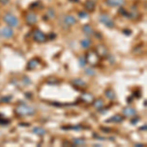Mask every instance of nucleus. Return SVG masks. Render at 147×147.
I'll return each mask as SVG.
<instances>
[{
  "label": "nucleus",
  "mask_w": 147,
  "mask_h": 147,
  "mask_svg": "<svg viewBox=\"0 0 147 147\" xmlns=\"http://www.w3.org/2000/svg\"><path fill=\"white\" fill-rule=\"evenodd\" d=\"M15 112L19 116H32L35 114L36 110H35L34 107H32V106L26 105V104H20L16 107Z\"/></svg>",
  "instance_id": "nucleus-1"
},
{
  "label": "nucleus",
  "mask_w": 147,
  "mask_h": 147,
  "mask_svg": "<svg viewBox=\"0 0 147 147\" xmlns=\"http://www.w3.org/2000/svg\"><path fill=\"white\" fill-rule=\"evenodd\" d=\"M3 21L6 23V25L8 26V27H11V28L17 27L19 25L18 18L11 13H6L5 15L3 16Z\"/></svg>",
  "instance_id": "nucleus-2"
},
{
  "label": "nucleus",
  "mask_w": 147,
  "mask_h": 147,
  "mask_svg": "<svg viewBox=\"0 0 147 147\" xmlns=\"http://www.w3.org/2000/svg\"><path fill=\"white\" fill-rule=\"evenodd\" d=\"M99 21H100L101 24H103L105 27H107L109 28H112L115 27V23H114L113 19L105 13L101 14V15L99 16Z\"/></svg>",
  "instance_id": "nucleus-3"
},
{
  "label": "nucleus",
  "mask_w": 147,
  "mask_h": 147,
  "mask_svg": "<svg viewBox=\"0 0 147 147\" xmlns=\"http://www.w3.org/2000/svg\"><path fill=\"white\" fill-rule=\"evenodd\" d=\"M86 62H88L91 66H95L99 62V56L96 52L90 51L88 52V54L86 55Z\"/></svg>",
  "instance_id": "nucleus-4"
},
{
  "label": "nucleus",
  "mask_w": 147,
  "mask_h": 147,
  "mask_svg": "<svg viewBox=\"0 0 147 147\" xmlns=\"http://www.w3.org/2000/svg\"><path fill=\"white\" fill-rule=\"evenodd\" d=\"M32 38L36 42H45L47 40V36L45 35V34H43V32H41V30H34V32H32Z\"/></svg>",
  "instance_id": "nucleus-5"
},
{
  "label": "nucleus",
  "mask_w": 147,
  "mask_h": 147,
  "mask_svg": "<svg viewBox=\"0 0 147 147\" xmlns=\"http://www.w3.org/2000/svg\"><path fill=\"white\" fill-rule=\"evenodd\" d=\"M14 35V30L11 27H3L0 28V36L4 38H10Z\"/></svg>",
  "instance_id": "nucleus-6"
},
{
  "label": "nucleus",
  "mask_w": 147,
  "mask_h": 147,
  "mask_svg": "<svg viewBox=\"0 0 147 147\" xmlns=\"http://www.w3.org/2000/svg\"><path fill=\"white\" fill-rule=\"evenodd\" d=\"M26 21H27L28 25L34 26L37 22V16L35 15L34 12H30V13H28L26 15Z\"/></svg>",
  "instance_id": "nucleus-7"
},
{
  "label": "nucleus",
  "mask_w": 147,
  "mask_h": 147,
  "mask_svg": "<svg viewBox=\"0 0 147 147\" xmlns=\"http://www.w3.org/2000/svg\"><path fill=\"white\" fill-rule=\"evenodd\" d=\"M123 115L127 118H134L136 116V110L131 107H125L123 109Z\"/></svg>",
  "instance_id": "nucleus-8"
},
{
  "label": "nucleus",
  "mask_w": 147,
  "mask_h": 147,
  "mask_svg": "<svg viewBox=\"0 0 147 147\" xmlns=\"http://www.w3.org/2000/svg\"><path fill=\"white\" fill-rule=\"evenodd\" d=\"M124 120H125L124 116L117 114V115H114L113 117H111L106 120V123H116V124H119V123H122Z\"/></svg>",
  "instance_id": "nucleus-9"
},
{
  "label": "nucleus",
  "mask_w": 147,
  "mask_h": 147,
  "mask_svg": "<svg viewBox=\"0 0 147 147\" xmlns=\"http://www.w3.org/2000/svg\"><path fill=\"white\" fill-rule=\"evenodd\" d=\"M63 22L66 26L71 27V26L75 25V24L77 23V20H76V18L73 17L72 15H66L63 19Z\"/></svg>",
  "instance_id": "nucleus-10"
},
{
  "label": "nucleus",
  "mask_w": 147,
  "mask_h": 147,
  "mask_svg": "<svg viewBox=\"0 0 147 147\" xmlns=\"http://www.w3.org/2000/svg\"><path fill=\"white\" fill-rule=\"evenodd\" d=\"M106 4L113 7H122L125 4V0H106Z\"/></svg>",
  "instance_id": "nucleus-11"
},
{
  "label": "nucleus",
  "mask_w": 147,
  "mask_h": 147,
  "mask_svg": "<svg viewBox=\"0 0 147 147\" xmlns=\"http://www.w3.org/2000/svg\"><path fill=\"white\" fill-rule=\"evenodd\" d=\"M80 99H82V101L86 102V103H91V102H93V95H92L91 93H89V92H84V93L82 94V96H80Z\"/></svg>",
  "instance_id": "nucleus-12"
},
{
  "label": "nucleus",
  "mask_w": 147,
  "mask_h": 147,
  "mask_svg": "<svg viewBox=\"0 0 147 147\" xmlns=\"http://www.w3.org/2000/svg\"><path fill=\"white\" fill-rule=\"evenodd\" d=\"M96 53L98 54V56H100V57H106L108 55V51H107V49H106V47L104 45H98V46H97Z\"/></svg>",
  "instance_id": "nucleus-13"
},
{
  "label": "nucleus",
  "mask_w": 147,
  "mask_h": 147,
  "mask_svg": "<svg viewBox=\"0 0 147 147\" xmlns=\"http://www.w3.org/2000/svg\"><path fill=\"white\" fill-rule=\"evenodd\" d=\"M93 106H94V108L96 109V110H98V111H101L102 109L104 108V102L102 99H96L95 101H93Z\"/></svg>",
  "instance_id": "nucleus-14"
},
{
  "label": "nucleus",
  "mask_w": 147,
  "mask_h": 147,
  "mask_svg": "<svg viewBox=\"0 0 147 147\" xmlns=\"http://www.w3.org/2000/svg\"><path fill=\"white\" fill-rule=\"evenodd\" d=\"M84 6H85V8H86V10H88V12H91L95 9V2H94L93 0H87V1L85 2Z\"/></svg>",
  "instance_id": "nucleus-15"
},
{
  "label": "nucleus",
  "mask_w": 147,
  "mask_h": 147,
  "mask_svg": "<svg viewBox=\"0 0 147 147\" xmlns=\"http://www.w3.org/2000/svg\"><path fill=\"white\" fill-rule=\"evenodd\" d=\"M72 84L74 85H77V86L80 87V88H84V87H86V84L80 79H75L72 80Z\"/></svg>",
  "instance_id": "nucleus-16"
},
{
  "label": "nucleus",
  "mask_w": 147,
  "mask_h": 147,
  "mask_svg": "<svg viewBox=\"0 0 147 147\" xmlns=\"http://www.w3.org/2000/svg\"><path fill=\"white\" fill-rule=\"evenodd\" d=\"M38 64H39V61L37 60V59H32V60H30V62L28 63V70H32V69L36 68Z\"/></svg>",
  "instance_id": "nucleus-17"
},
{
  "label": "nucleus",
  "mask_w": 147,
  "mask_h": 147,
  "mask_svg": "<svg viewBox=\"0 0 147 147\" xmlns=\"http://www.w3.org/2000/svg\"><path fill=\"white\" fill-rule=\"evenodd\" d=\"M32 132L37 134V136H44V134H46V130L40 127H34V129H32Z\"/></svg>",
  "instance_id": "nucleus-18"
},
{
  "label": "nucleus",
  "mask_w": 147,
  "mask_h": 147,
  "mask_svg": "<svg viewBox=\"0 0 147 147\" xmlns=\"http://www.w3.org/2000/svg\"><path fill=\"white\" fill-rule=\"evenodd\" d=\"M73 144L76 146H82L85 144V140L84 138H74L73 139Z\"/></svg>",
  "instance_id": "nucleus-19"
},
{
  "label": "nucleus",
  "mask_w": 147,
  "mask_h": 147,
  "mask_svg": "<svg viewBox=\"0 0 147 147\" xmlns=\"http://www.w3.org/2000/svg\"><path fill=\"white\" fill-rule=\"evenodd\" d=\"M82 30H84V32L86 35H91L92 34H93V30L91 28V27L90 26H88V25H85V26H84V28H82Z\"/></svg>",
  "instance_id": "nucleus-20"
},
{
  "label": "nucleus",
  "mask_w": 147,
  "mask_h": 147,
  "mask_svg": "<svg viewBox=\"0 0 147 147\" xmlns=\"http://www.w3.org/2000/svg\"><path fill=\"white\" fill-rule=\"evenodd\" d=\"M90 44H91V40L87 38V37L80 41V45H82V47H84V48H88L90 46Z\"/></svg>",
  "instance_id": "nucleus-21"
},
{
  "label": "nucleus",
  "mask_w": 147,
  "mask_h": 147,
  "mask_svg": "<svg viewBox=\"0 0 147 147\" xmlns=\"http://www.w3.org/2000/svg\"><path fill=\"white\" fill-rule=\"evenodd\" d=\"M105 96L107 97L108 99H110V100H112V99L115 98L116 94H115V92H114L113 89H107V90L105 91Z\"/></svg>",
  "instance_id": "nucleus-22"
},
{
  "label": "nucleus",
  "mask_w": 147,
  "mask_h": 147,
  "mask_svg": "<svg viewBox=\"0 0 147 147\" xmlns=\"http://www.w3.org/2000/svg\"><path fill=\"white\" fill-rule=\"evenodd\" d=\"M63 129H76V130H80L82 129H84V127H82V125H70V127H62Z\"/></svg>",
  "instance_id": "nucleus-23"
},
{
  "label": "nucleus",
  "mask_w": 147,
  "mask_h": 147,
  "mask_svg": "<svg viewBox=\"0 0 147 147\" xmlns=\"http://www.w3.org/2000/svg\"><path fill=\"white\" fill-rule=\"evenodd\" d=\"M12 96L10 95H7V96H3L0 98V102H3V103H8V102L11 101Z\"/></svg>",
  "instance_id": "nucleus-24"
},
{
  "label": "nucleus",
  "mask_w": 147,
  "mask_h": 147,
  "mask_svg": "<svg viewBox=\"0 0 147 147\" xmlns=\"http://www.w3.org/2000/svg\"><path fill=\"white\" fill-rule=\"evenodd\" d=\"M119 12L121 14H122L123 16H125V17H127V18H130L131 17V15H130V13H129V12H127L125 10V9H123V8H121L120 10H119Z\"/></svg>",
  "instance_id": "nucleus-25"
},
{
  "label": "nucleus",
  "mask_w": 147,
  "mask_h": 147,
  "mask_svg": "<svg viewBox=\"0 0 147 147\" xmlns=\"http://www.w3.org/2000/svg\"><path fill=\"white\" fill-rule=\"evenodd\" d=\"M85 64H86V59H85V57L84 56L80 57V65L82 66V67H84Z\"/></svg>",
  "instance_id": "nucleus-26"
},
{
  "label": "nucleus",
  "mask_w": 147,
  "mask_h": 147,
  "mask_svg": "<svg viewBox=\"0 0 147 147\" xmlns=\"http://www.w3.org/2000/svg\"><path fill=\"white\" fill-rule=\"evenodd\" d=\"M85 73L88 74L89 76H93L94 75V70L92 68H86L85 69Z\"/></svg>",
  "instance_id": "nucleus-27"
},
{
  "label": "nucleus",
  "mask_w": 147,
  "mask_h": 147,
  "mask_svg": "<svg viewBox=\"0 0 147 147\" xmlns=\"http://www.w3.org/2000/svg\"><path fill=\"white\" fill-rule=\"evenodd\" d=\"M10 123V121L7 120V119H2L1 117H0V125H7Z\"/></svg>",
  "instance_id": "nucleus-28"
},
{
  "label": "nucleus",
  "mask_w": 147,
  "mask_h": 147,
  "mask_svg": "<svg viewBox=\"0 0 147 147\" xmlns=\"http://www.w3.org/2000/svg\"><path fill=\"white\" fill-rule=\"evenodd\" d=\"M79 16H80V18H86L87 16H88V14L85 13V12H80Z\"/></svg>",
  "instance_id": "nucleus-29"
},
{
  "label": "nucleus",
  "mask_w": 147,
  "mask_h": 147,
  "mask_svg": "<svg viewBox=\"0 0 147 147\" xmlns=\"http://www.w3.org/2000/svg\"><path fill=\"white\" fill-rule=\"evenodd\" d=\"M100 129H102V131H103V132H110L111 130H112V129H110V127H101Z\"/></svg>",
  "instance_id": "nucleus-30"
},
{
  "label": "nucleus",
  "mask_w": 147,
  "mask_h": 147,
  "mask_svg": "<svg viewBox=\"0 0 147 147\" xmlns=\"http://www.w3.org/2000/svg\"><path fill=\"white\" fill-rule=\"evenodd\" d=\"M93 136H95V137H98L97 139H100V140H104V139H105V137H101V136H99L98 134H94Z\"/></svg>",
  "instance_id": "nucleus-31"
},
{
  "label": "nucleus",
  "mask_w": 147,
  "mask_h": 147,
  "mask_svg": "<svg viewBox=\"0 0 147 147\" xmlns=\"http://www.w3.org/2000/svg\"><path fill=\"white\" fill-rule=\"evenodd\" d=\"M146 129H147V125L145 124L144 125H142L141 127H139V130H146Z\"/></svg>",
  "instance_id": "nucleus-32"
},
{
  "label": "nucleus",
  "mask_w": 147,
  "mask_h": 147,
  "mask_svg": "<svg viewBox=\"0 0 147 147\" xmlns=\"http://www.w3.org/2000/svg\"><path fill=\"white\" fill-rule=\"evenodd\" d=\"M9 2V0H0V3L1 4H7Z\"/></svg>",
  "instance_id": "nucleus-33"
},
{
  "label": "nucleus",
  "mask_w": 147,
  "mask_h": 147,
  "mask_svg": "<svg viewBox=\"0 0 147 147\" xmlns=\"http://www.w3.org/2000/svg\"><path fill=\"white\" fill-rule=\"evenodd\" d=\"M138 120H139V118H136V119H134V120L131 121V124H132V125L136 124V122H137V121H138Z\"/></svg>",
  "instance_id": "nucleus-34"
},
{
  "label": "nucleus",
  "mask_w": 147,
  "mask_h": 147,
  "mask_svg": "<svg viewBox=\"0 0 147 147\" xmlns=\"http://www.w3.org/2000/svg\"><path fill=\"white\" fill-rule=\"evenodd\" d=\"M134 146H136V147H142V146H144L142 143H136L134 144Z\"/></svg>",
  "instance_id": "nucleus-35"
},
{
  "label": "nucleus",
  "mask_w": 147,
  "mask_h": 147,
  "mask_svg": "<svg viewBox=\"0 0 147 147\" xmlns=\"http://www.w3.org/2000/svg\"><path fill=\"white\" fill-rule=\"evenodd\" d=\"M124 32H125V34H131V32H130V30H124Z\"/></svg>",
  "instance_id": "nucleus-36"
},
{
  "label": "nucleus",
  "mask_w": 147,
  "mask_h": 147,
  "mask_svg": "<svg viewBox=\"0 0 147 147\" xmlns=\"http://www.w3.org/2000/svg\"><path fill=\"white\" fill-rule=\"evenodd\" d=\"M127 102H129H129H131V97H129V100H127Z\"/></svg>",
  "instance_id": "nucleus-37"
}]
</instances>
